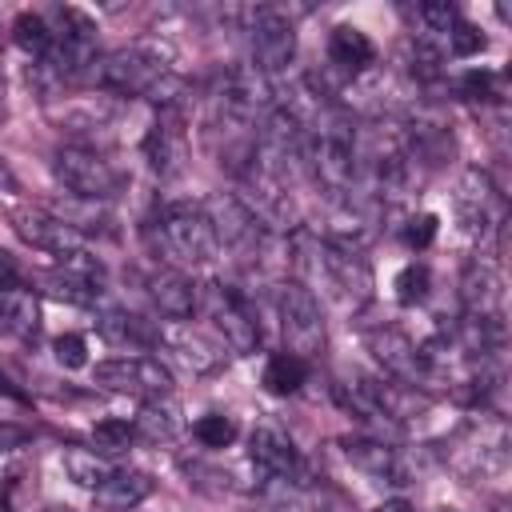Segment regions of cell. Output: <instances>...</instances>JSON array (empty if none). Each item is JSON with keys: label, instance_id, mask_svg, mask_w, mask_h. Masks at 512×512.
Listing matches in <instances>:
<instances>
[{"label": "cell", "instance_id": "obj_16", "mask_svg": "<svg viewBox=\"0 0 512 512\" xmlns=\"http://www.w3.org/2000/svg\"><path fill=\"white\" fill-rule=\"evenodd\" d=\"M12 228L24 244L40 248V252H52V256H68V252H80L84 248V236L72 232L64 220H56L48 208H12Z\"/></svg>", "mask_w": 512, "mask_h": 512}, {"label": "cell", "instance_id": "obj_25", "mask_svg": "<svg viewBox=\"0 0 512 512\" xmlns=\"http://www.w3.org/2000/svg\"><path fill=\"white\" fill-rule=\"evenodd\" d=\"M60 464H64L68 480L80 484V488H88V492H96V488L112 476V460H108L104 452H96V448H80V444H68V448L60 452Z\"/></svg>", "mask_w": 512, "mask_h": 512}, {"label": "cell", "instance_id": "obj_23", "mask_svg": "<svg viewBox=\"0 0 512 512\" xmlns=\"http://www.w3.org/2000/svg\"><path fill=\"white\" fill-rule=\"evenodd\" d=\"M328 60H332V68L336 72H344V76H360V72H368L372 68V60H376V48H372V40L356 28V24H336L332 28V36H328Z\"/></svg>", "mask_w": 512, "mask_h": 512}, {"label": "cell", "instance_id": "obj_30", "mask_svg": "<svg viewBox=\"0 0 512 512\" xmlns=\"http://www.w3.org/2000/svg\"><path fill=\"white\" fill-rule=\"evenodd\" d=\"M408 72H412L416 80H424V84L440 80V76H444V52H440L428 36H412V40H408Z\"/></svg>", "mask_w": 512, "mask_h": 512}, {"label": "cell", "instance_id": "obj_37", "mask_svg": "<svg viewBox=\"0 0 512 512\" xmlns=\"http://www.w3.org/2000/svg\"><path fill=\"white\" fill-rule=\"evenodd\" d=\"M416 16H420V24H424L432 36H448L452 24L460 20V12H456L448 0H424V4L416 8Z\"/></svg>", "mask_w": 512, "mask_h": 512}, {"label": "cell", "instance_id": "obj_26", "mask_svg": "<svg viewBox=\"0 0 512 512\" xmlns=\"http://www.w3.org/2000/svg\"><path fill=\"white\" fill-rule=\"evenodd\" d=\"M48 212H52L56 220H64V224H68L72 232H80V236L108 228V212H104L100 200H80V196H68V192H64V200H52Z\"/></svg>", "mask_w": 512, "mask_h": 512}, {"label": "cell", "instance_id": "obj_27", "mask_svg": "<svg viewBox=\"0 0 512 512\" xmlns=\"http://www.w3.org/2000/svg\"><path fill=\"white\" fill-rule=\"evenodd\" d=\"M304 380H308V364L300 356H292V352L268 356V364H264V388L272 396H292V392L304 388Z\"/></svg>", "mask_w": 512, "mask_h": 512}, {"label": "cell", "instance_id": "obj_20", "mask_svg": "<svg viewBox=\"0 0 512 512\" xmlns=\"http://www.w3.org/2000/svg\"><path fill=\"white\" fill-rule=\"evenodd\" d=\"M96 328L108 344L116 348H132V352H144V348H156L160 340V328H152L144 316L128 312V308H100L96 312Z\"/></svg>", "mask_w": 512, "mask_h": 512}, {"label": "cell", "instance_id": "obj_40", "mask_svg": "<svg viewBox=\"0 0 512 512\" xmlns=\"http://www.w3.org/2000/svg\"><path fill=\"white\" fill-rule=\"evenodd\" d=\"M404 240H408V248H428V244L436 240V216H432V212L408 216V224H404Z\"/></svg>", "mask_w": 512, "mask_h": 512}, {"label": "cell", "instance_id": "obj_47", "mask_svg": "<svg viewBox=\"0 0 512 512\" xmlns=\"http://www.w3.org/2000/svg\"><path fill=\"white\" fill-rule=\"evenodd\" d=\"M0 120H4V68H0Z\"/></svg>", "mask_w": 512, "mask_h": 512}, {"label": "cell", "instance_id": "obj_11", "mask_svg": "<svg viewBox=\"0 0 512 512\" xmlns=\"http://www.w3.org/2000/svg\"><path fill=\"white\" fill-rule=\"evenodd\" d=\"M276 108V84L272 76H264L256 64H232L220 76V92H216V112L240 120V124H260L268 112Z\"/></svg>", "mask_w": 512, "mask_h": 512}, {"label": "cell", "instance_id": "obj_35", "mask_svg": "<svg viewBox=\"0 0 512 512\" xmlns=\"http://www.w3.org/2000/svg\"><path fill=\"white\" fill-rule=\"evenodd\" d=\"M428 284H432V272H428V264H404L400 272H396V300L400 304H420L424 296H428Z\"/></svg>", "mask_w": 512, "mask_h": 512}, {"label": "cell", "instance_id": "obj_2", "mask_svg": "<svg viewBox=\"0 0 512 512\" xmlns=\"http://www.w3.org/2000/svg\"><path fill=\"white\" fill-rule=\"evenodd\" d=\"M288 264L296 268V284L320 288L344 312H360L372 300V268H368L364 252L328 244L312 228H300L296 224L288 232Z\"/></svg>", "mask_w": 512, "mask_h": 512}, {"label": "cell", "instance_id": "obj_45", "mask_svg": "<svg viewBox=\"0 0 512 512\" xmlns=\"http://www.w3.org/2000/svg\"><path fill=\"white\" fill-rule=\"evenodd\" d=\"M0 184L12 188V172H8V164H4V156H0Z\"/></svg>", "mask_w": 512, "mask_h": 512}, {"label": "cell", "instance_id": "obj_3", "mask_svg": "<svg viewBox=\"0 0 512 512\" xmlns=\"http://www.w3.org/2000/svg\"><path fill=\"white\" fill-rule=\"evenodd\" d=\"M48 120L68 136V144H88V148H108L116 136V124L124 116V100L108 92H56L44 104Z\"/></svg>", "mask_w": 512, "mask_h": 512}, {"label": "cell", "instance_id": "obj_10", "mask_svg": "<svg viewBox=\"0 0 512 512\" xmlns=\"http://www.w3.org/2000/svg\"><path fill=\"white\" fill-rule=\"evenodd\" d=\"M368 348H372V356H376V364L384 368L388 380H400V384H408L416 392H424L440 372V364L408 332H400L392 324L368 328Z\"/></svg>", "mask_w": 512, "mask_h": 512}, {"label": "cell", "instance_id": "obj_6", "mask_svg": "<svg viewBox=\"0 0 512 512\" xmlns=\"http://www.w3.org/2000/svg\"><path fill=\"white\" fill-rule=\"evenodd\" d=\"M52 172L64 184L68 196L80 200H112L124 188L120 164L108 156V148H88V144H60L52 152Z\"/></svg>", "mask_w": 512, "mask_h": 512}, {"label": "cell", "instance_id": "obj_48", "mask_svg": "<svg viewBox=\"0 0 512 512\" xmlns=\"http://www.w3.org/2000/svg\"><path fill=\"white\" fill-rule=\"evenodd\" d=\"M48 512H72V508H48Z\"/></svg>", "mask_w": 512, "mask_h": 512}, {"label": "cell", "instance_id": "obj_7", "mask_svg": "<svg viewBox=\"0 0 512 512\" xmlns=\"http://www.w3.org/2000/svg\"><path fill=\"white\" fill-rule=\"evenodd\" d=\"M208 220H212V232H216V248L224 244L244 268H260L268 248H272V228H264L252 208L236 196V192H216L208 204H204Z\"/></svg>", "mask_w": 512, "mask_h": 512}, {"label": "cell", "instance_id": "obj_9", "mask_svg": "<svg viewBox=\"0 0 512 512\" xmlns=\"http://www.w3.org/2000/svg\"><path fill=\"white\" fill-rule=\"evenodd\" d=\"M276 312H280V336H284V352L300 356L304 364L316 360L328 344V328H324V308L316 300L312 288L284 280L276 288Z\"/></svg>", "mask_w": 512, "mask_h": 512}, {"label": "cell", "instance_id": "obj_1", "mask_svg": "<svg viewBox=\"0 0 512 512\" xmlns=\"http://www.w3.org/2000/svg\"><path fill=\"white\" fill-rule=\"evenodd\" d=\"M100 92L108 96H144L152 104H160V112H180L188 100V80L180 72H172L168 52L156 40H136L112 52L96 56L92 80Z\"/></svg>", "mask_w": 512, "mask_h": 512}, {"label": "cell", "instance_id": "obj_33", "mask_svg": "<svg viewBox=\"0 0 512 512\" xmlns=\"http://www.w3.org/2000/svg\"><path fill=\"white\" fill-rule=\"evenodd\" d=\"M184 476H188V484H192L196 492H204V496H224V492H232V476H228L224 468H216V464L184 460Z\"/></svg>", "mask_w": 512, "mask_h": 512}, {"label": "cell", "instance_id": "obj_46", "mask_svg": "<svg viewBox=\"0 0 512 512\" xmlns=\"http://www.w3.org/2000/svg\"><path fill=\"white\" fill-rule=\"evenodd\" d=\"M256 512H288V508H284V504H260Z\"/></svg>", "mask_w": 512, "mask_h": 512}, {"label": "cell", "instance_id": "obj_36", "mask_svg": "<svg viewBox=\"0 0 512 512\" xmlns=\"http://www.w3.org/2000/svg\"><path fill=\"white\" fill-rule=\"evenodd\" d=\"M308 508H312V512H360L356 500H352L344 488H336L332 480H316V484L308 488Z\"/></svg>", "mask_w": 512, "mask_h": 512}, {"label": "cell", "instance_id": "obj_13", "mask_svg": "<svg viewBox=\"0 0 512 512\" xmlns=\"http://www.w3.org/2000/svg\"><path fill=\"white\" fill-rule=\"evenodd\" d=\"M456 216L468 236H488L492 228H504V192L492 184L484 168H468L456 188Z\"/></svg>", "mask_w": 512, "mask_h": 512}, {"label": "cell", "instance_id": "obj_19", "mask_svg": "<svg viewBox=\"0 0 512 512\" xmlns=\"http://www.w3.org/2000/svg\"><path fill=\"white\" fill-rule=\"evenodd\" d=\"M144 284H148V300L156 304L160 316H168V320H188V316L196 312L200 284H192V276H184L180 268H172V264L152 268Z\"/></svg>", "mask_w": 512, "mask_h": 512}, {"label": "cell", "instance_id": "obj_4", "mask_svg": "<svg viewBox=\"0 0 512 512\" xmlns=\"http://www.w3.org/2000/svg\"><path fill=\"white\" fill-rule=\"evenodd\" d=\"M232 16L240 20V32L248 36V52H252L248 64H256L264 76H276L296 60V24L288 8L248 4V8H236Z\"/></svg>", "mask_w": 512, "mask_h": 512}, {"label": "cell", "instance_id": "obj_17", "mask_svg": "<svg viewBox=\"0 0 512 512\" xmlns=\"http://www.w3.org/2000/svg\"><path fill=\"white\" fill-rule=\"evenodd\" d=\"M340 448H344V456L360 472H368L376 480H388V484H408L412 480L408 460H404V452L392 440H380V436H344Z\"/></svg>", "mask_w": 512, "mask_h": 512}, {"label": "cell", "instance_id": "obj_39", "mask_svg": "<svg viewBox=\"0 0 512 512\" xmlns=\"http://www.w3.org/2000/svg\"><path fill=\"white\" fill-rule=\"evenodd\" d=\"M52 356H56L60 368H84L88 364V344H84V336L64 332V336L52 340Z\"/></svg>", "mask_w": 512, "mask_h": 512}, {"label": "cell", "instance_id": "obj_24", "mask_svg": "<svg viewBox=\"0 0 512 512\" xmlns=\"http://www.w3.org/2000/svg\"><path fill=\"white\" fill-rule=\"evenodd\" d=\"M180 404L172 400V396H152V400H144L140 404V412H136V420H132V428H136V436L140 440H148V444H168L176 432H180Z\"/></svg>", "mask_w": 512, "mask_h": 512}, {"label": "cell", "instance_id": "obj_42", "mask_svg": "<svg viewBox=\"0 0 512 512\" xmlns=\"http://www.w3.org/2000/svg\"><path fill=\"white\" fill-rule=\"evenodd\" d=\"M20 444H28V428H20L12 420H0V452H12Z\"/></svg>", "mask_w": 512, "mask_h": 512}, {"label": "cell", "instance_id": "obj_18", "mask_svg": "<svg viewBox=\"0 0 512 512\" xmlns=\"http://www.w3.org/2000/svg\"><path fill=\"white\" fill-rule=\"evenodd\" d=\"M144 160L156 176H180L188 164V136L180 128V112H160V120L144 132Z\"/></svg>", "mask_w": 512, "mask_h": 512}, {"label": "cell", "instance_id": "obj_15", "mask_svg": "<svg viewBox=\"0 0 512 512\" xmlns=\"http://www.w3.org/2000/svg\"><path fill=\"white\" fill-rule=\"evenodd\" d=\"M156 348H164L180 368H188L192 376H204V372H216L224 364V344L204 336L200 328H188L184 320H168L160 324V340Z\"/></svg>", "mask_w": 512, "mask_h": 512}, {"label": "cell", "instance_id": "obj_34", "mask_svg": "<svg viewBox=\"0 0 512 512\" xmlns=\"http://www.w3.org/2000/svg\"><path fill=\"white\" fill-rule=\"evenodd\" d=\"M192 432H196V440H200L204 448H228V444L236 440V420L224 416V412H208V416H200V420L192 424Z\"/></svg>", "mask_w": 512, "mask_h": 512}, {"label": "cell", "instance_id": "obj_28", "mask_svg": "<svg viewBox=\"0 0 512 512\" xmlns=\"http://www.w3.org/2000/svg\"><path fill=\"white\" fill-rule=\"evenodd\" d=\"M12 40L32 56V60H44L52 52V20L44 12H20L12 20Z\"/></svg>", "mask_w": 512, "mask_h": 512}, {"label": "cell", "instance_id": "obj_38", "mask_svg": "<svg viewBox=\"0 0 512 512\" xmlns=\"http://www.w3.org/2000/svg\"><path fill=\"white\" fill-rule=\"evenodd\" d=\"M444 40H448V52L452 56H476V52H484V32L476 24H468L464 16L452 24V32Z\"/></svg>", "mask_w": 512, "mask_h": 512}, {"label": "cell", "instance_id": "obj_5", "mask_svg": "<svg viewBox=\"0 0 512 512\" xmlns=\"http://www.w3.org/2000/svg\"><path fill=\"white\" fill-rule=\"evenodd\" d=\"M156 240H160V252L172 268L176 264H204V260L216 256L212 220H208L204 204H192V200H172V204L160 208Z\"/></svg>", "mask_w": 512, "mask_h": 512}, {"label": "cell", "instance_id": "obj_8", "mask_svg": "<svg viewBox=\"0 0 512 512\" xmlns=\"http://www.w3.org/2000/svg\"><path fill=\"white\" fill-rule=\"evenodd\" d=\"M196 308L212 320V328H216V336H220L224 348H232V352H240V356H248V352L260 348V320H256V308L248 304V296H244L236 284H228V280H208V284H200Z\"/></svg>", "mask_w": 512, "mask_h": 512}, {"label": "cell", "instance_id": "obj_12", "mask_svg": "<svg viewBox=\"0 0 512 512\" xmlns=\"http://www.w3.org/2000/svg\"><path fill=\"white\" fill-rule=\"evenodd\" d=\"M92 380L108 392H128V396H140V400H152V396H172V372L160 364V356H140V352H128V356H112V360H100Z\"/></svg>", "mask_w": 512, "mask_h": 512}, {"label": "cell", "instance_id": "obj_31", "mask_svg": "<svg viewBox=\"0 0 512 512\" xmlns=\"http://www.w3.org/2000/svg\"><path fill=\"white\" fill-rule=\"evenodd\" d=\"M40 280H44V288H48L56 300H68V304H100V300H104V292H100V288H88V284H80V280L64 276L60 268L44 272Z\"/></svg>", "mask_w": 512, "mask_h": 512}, {"label": "cell", "instance_id": "obj_44", "mask_svg": "<svg viewBox=\"0 0 512 512\" xmlns=\"http://www.w3.org/2000/svg\"><path fill=\"white\" fill-rule=\"evenodd\" d=\"M372 512H416V508H412L408 500H400V496H396V500H384V504H380V508H372Z\"/></svg>", "mask_w": 512, "mask_h": 512}, {"label": "cell", "instance_id": "obj_43", "mask_svg": "<svg viewBox=\"0 0 512 512\" xmlns=\"http://www.w3.org/2000/svg\"><path fill=\"white\" fill-rule=\"evenodd\" d=\"M16 284H24L20 264H16V256H12V252H4V248H0V292H4V288H16Z\"/></svg>", "mask_w": 512, "mask_h": 512}, {"label": "cell", "instance_id": "obj_22", "mask_svg": "<svg viewBox=\"0 0 512 512\" xmlns=\"http://www.w3.org/2000/svg\"><path fill=\"white\" fill-rule=\"evenodd\" d=\"M0 332L16 340H36L40 332V296L28 284L0 292Z\"/></svg>", "mask_w": 512, "mask_h": 512}, {"label": "cell", "instance_id": "obj_21", "mask_svg": "<svg viewBox=\"0 0 512 512\" xmlns=\"http://www.w3.org/2000/svg\"><path fill=\"white\" fill-rule=\"evenodd\" d=\"M92 496H96V508L104 512H132L152 496V476L140 468H112V476Z\"/></svg>", "mask_w": 512, "mask_h": 512}, {"label": "cell", "instance_id": "obj_29", "mask_svg": "<svg viewBox=\"0 0 512 512\" xmlns=\"http://www.w3.org/2000/svg\"><path fill=\"white\" fill-rule=\"evenodd\" d=\"M56 268H60L64 276H72V280L88 284V288H100V292H104V284H108V268H104V260H100V256H92L88 248L68 252V256H56Z\"/></svg>", "mask_w": 512, "mask_h": 512}, {"label": "cell", "instance_id": "obj_32", "mask_svg": "<svg viewBox=\"0 0 512 512\" xmlns=\"http://www.w3.org/2000/svg\"><path fill=\"white\" fill-rule=\"evenodd\" d=\"M136 440V428L128 424V420H120V416H104V420H96L92 424V444H96V452H124L128 444Z\"/></svg>", "mask_w": 512, "mask_h": 512}, {"label": "cell", "instance_id": "obj_14", "mask_svg": "<svg viewBox=\"0 0 512 512\" xmlns=\"http://www.w3.org/2000/svg\"><path fill=\"white\" fill-rule=\"evenodd\" d=\"M248 456H252L256 472H260L264 480H272V484H284V488H288L292 480L304 476V460H300L292 436H288L280 424H272V420H264V424L252 428V436H248Z\"/></svg>", "mask_w": 512, "mask_h": 512}, {"label": "cell", "instance_id": "obj_41", "mask_svg": "<svg viewBox=\"0 0 512 512\" xmlns=\"http://www.w3.org/2000/svg\"><path fill=\"white\" fill-rule=\"evenodd\" d=\"M460 96H468V100H488L492 96V72H464V80H460Z\"/></svg>", "mask_w": 512, "mask_h": 512}]
</instances>
